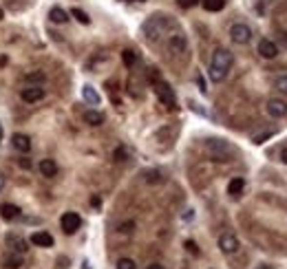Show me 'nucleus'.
<instances>
[{
  "instance_id": "13",
  "label": "nucleus",
  "mask_w": 287,
  "mask_h": 269,
  "mask_svg": "<svg viewBox=\"0 0 287 269\" xmlns=\"http://www.w3.org/2000/svg\"><path fill=\"white\" fill-rule=\"evenodd\" d=\"M29 241L33 243V245H38V247H53V236L49 232H33L31 234V238Z\"/></svg>"
},
{
  "instance_id": "20",
  "label": "nucleus",
  "mask_w": 287,
  "mask_h": 269,
  "mask_svg": "<svg viewBox=\"0 0 287 269\" xmlns=\"http://www.w3.org/2000/svg\"><path fill=\"white\" fill-rule=\"evenodd\" d=\"M2 267H5V269H20V267H22V254H9V256H5V260H2Z\"/></svg>"
},
{
  "instance_id": "36",
  "label": "nucleus",
  "mask_w": 287,
  "mask_h": 269,
  "mask_svg": "<svg viewBox=\"0 0 287 269\" xmlns=\"http://www.w3.org/2000/svg\"><path fill=\"white\" fill-rule=\"evenodd\" d=\"M146 269H166V267H164V265H159V263H153V265H148Z\"/></svg>"
},
{
  "instance_id": "35",
  "label": "nucleus",
  "mask_w": 287,
  "mask_h": 269,
  "mask_svg": "<svg viewBox=\"0 0 287 269\" xmlns=\"http://www.w3.org/2000/svg\"><path fill=\"white\" fill-rule=\"evenodd\" d=\"M281 161L287 166V148H283V152H281Z\"/></svg>"
},
{
  "instance_id": "6",
  "label": "nucleus",
  "mask_w": 287,
  "mask_h": 269,
  "mask_svg": "<svg viewBox=\"0 0 287 269\" xmlns=\"http://www.w3.org/2000/svg\"><path fill=\"white\" fill-rule=\"evenodd\" d=\"M155 93H157V97L162 100L164 106H168V108H175V106H177L175 93H172V88L168 86L166 82H157V84H155Z\"/></svg>"
},
{
  "instance_id": "27",
  "label": "nucleus",
  "mask_w": 287,
  "mask_h": 269,
  "mask_svg": "<svg viewBox=\"0 0 287 269\" xmlns=\"http://www.w3.org/2000/svg\"><path fill=\"white\" fill-rule=\"evenodd\" d=\"M146 181H148V183H162L164 177H162V172H159V170H150V172H146Z\"/></svg>"
},
{
  "instance_id": "4",
  "label": "nucleus",
  "mask_w": 287,
  "mask_h": 269,
  "mask_svg": "<svg viewBox=\"0 0 287 269\" xmlns=\"http://www.w3.org/2000/svg\"><path fill=\"white\" fill-rule=\"evenodd\" d=\"M230 38L234 44H247V42L252 40V29L247 27L246 22H236V24H232V29H230Z\"/></svg>"
},
{
  "instance_id": "7",
  "label": "nucleus",
  "mask_w": 287,
  "mask_h": 269,
  "mask_svg": "<svg viewBox=\"0 0 287 269\" xmlns=\"http://www.w3.org/2000/svg\"><path fill=\"white\" fill-rule=\"evenodd\" d=\"M219 247H221L223 254H234V251L239 249V238H236L234 234L226 232L219 236Z\"/></svg>"
},
{
  "instance_id": "11",
  "label": "nucleus",
  "mask_w": 287,
  "mask_h": 269,
  "mask_svg": "<svg viewBox=\"0 0 287 269\" xmlns=\"http://www.w3.org/2000/svg\"><path fill=\"white\" fill-rule=\"evenodd\" d=\"M20 97H22V102H27V104L40 102L42 97H44V88L42 86H29V88H24V91L20 93Z\"/></svg>"
},
{
  "instance_id": "22",
  "label": "nucleus",
  "mask_w": 287,
  "mask_h": 269,
  "mask_svg": "<svg viewBox=\"0 0 287 269\" xmlns=\"http://www.w3.org/2000/svg\"><path fill=\"white\" fill-rule=\"evenodd\" d=\"M24 80H27L29 84H33V86H40V84L46 80V75H44V71H31V73L24 75Z\"/></svg>"
},
{
  "instance_id": "37",
  "label": "nucleus",
  "mask_w": 287,
  "mask_h": 269,
  "mask_svg": "<svg viewBox=\"0 0 287 269\" xmlns=\"http://www.w3.org/2000/svg\"><path fill=\"white\" fill-rule=\"evenodd\" d=\"M91 203H93L95 207H100V196H93V199H91Z\"/></svg>"
},
{
  "instance_id": "14",
  "label": "nucleus",
  "mask_w": 287,
  "mask_h": 269,
  "mask_svg": "<svg viewBox=\"0 0 287 269\" xmlns=\"http://www.w3.org/2000/svg\"><path fill=\"white\" fill-rule=\"evenodd\" d=\"M11 144H14V148L16 150H20V152L31 150V139H29L27 135H22V132H16L14 137H11Z\"/></svg>"
},
{
  "instance_id": "5",
  "label": "nucleus",
  "mask_w": 287,
  "mask_h": 269,
  "mask_svg": "<svg viewBox=\"0 0 287 269\" xmlns=\"http://www.w3.org/2000/svg\"><path fill=\"white\" fill-rule=\"evenodd\" d=\"M60 225L64 229V234H75L80 229V225H82V219H80L78 212H64L60 219Z\"/></svg>"
},
{
  "instance_id": "12",
  "label": "nucleus",
  "mask_w": 287,
  "mask_h": 269,
  "mask_svg": "<svg viewBox=\"0 0 287 269\" xmlns=\"http://www.w3.org/2000/svg\"><path fill=\"white\" fill-rule=\"evenodd\" d=\"M0 216L5 221H16L22 216V210H20L18 206H14V203H2V206H0Z\"/></svg>"
},
{
  "instance_id": "41",
  "label": "nucleus",
  "mask_w": 287,
  "mask_h": 269,
  "mask_svg": "<svg viewBox=\"0 0 287 269\" xmlns=\"http://www.w3.org/2000/svg\"><path fill=\"white\" fill-rule=\"evenodd\" d=\"M82 269H91V267H88V263H86V260L82 263Z\"/></svg>"
},
{
  "instance_id": "17",
  "label": "nucleus",
  "mask_w": 287,
  "mask_h": 269,
  "mask_svg": "<svg viewBox=\"0 0 287 269\" xmlns=\"http://www.w3.org/2000/svg\"><path fill=\"white\" fill-rule=\"evenodd\" d=\"M82 97H84V100H86L91 106H98V104H100V93L95 91L91 84H86V86L82 88Z\"/></svg>"
},
{
  "instance_id": "8",
  "label": "nucleus",
  "mask_w": 287,
  "mask_h": 269,
  "mask_svg": "<svg viewBox=\"0 0 287 269\" xmlns=\"http://www.w3.org/2000/svg\"><path fill=\"white\" fill-rule=\"evenodd\" d=\"M267 113H269V117H274V119L285 117V115H287V102H283V100H269L267 102Z\"/></svg>"
},
{
  "instance_id": "19",
  "label": "nucleus",
  "mask_w": 287,
  "mask_h": 269,
  "mask_svg": "<svg viewBox=\"0 0 287 269\" xmlns=\"http://www.w3.org/2000/svg\"><path fill=\"white\" fill-rule=\"evenodd\" d=\"M243 187H246V179L236 177V179H232V181L227 183V194H230V196H239L243 192Z\"/></svg>"
},
{
  "instance_id": "1",
  "label": "nucleus",
  "mask_w": 287,
  "mask_h": 269,
  "mask_svg": "<svg viewBox=\"0 0 287 269\" xmlns=\"http://www.w3.org/2000/svg\"><path fill=\"white\" fill-rule=\"evenodd\" d=\"M232 64H234V55H232V51L227 49H217L212 53V60H210V80L212 82H223V80L227 78V73H230Z\"/></svg>"
},
{
  "instance_id": "40",
  "label": "nucleus",
  "mask_w": 287,
  "mask_h": 269,
  "mask_svg": "<svg viewBox=\"0 0 287 269\" xmlns=\"http://www.w3.org/2000/svg\"><path fill=\"white\" fill-rule=\"evenodd\" d=\"M259 269H274V267H272V265H261Z\"/></svg>"
},
{
  "instance_id": "38",
  "label": "nucleus",
  "mask_w": 287,
  "mask_h": 269,
  "mask_svg": "<svg viewBox=\"0 0 287 269\" xmlns=\"http://www.w3.org/2000/svg\"><path fill=\"white\" fill-rule=\"evenodd\" d=\"M2 187H5V177L0 174V190H2Z\"/></svg>"
},
{
  "instance_id": "29",
  "label": "nucleus",
  "mask_w": 287,
  "mask_h": 269,
  "mask_svg": "<svg viewBox=\"0 0 287 269\" xmlns=\"http://www.w3.org/2000/svg\"><path fill=\"white\" fill-rule=\"evenodd\" d=\"M185 249H188L190 251V254H199V247H197V243L195 241H185Z\"/></svg>"
},
{
  "instance_id": "31",
  "label": "nucleus",
  "mask_w": 287,
  "mask_h": 269,
  "mask_svg": "<svg viewBox=\"0 0 287 269\" xmlns=\"http://www.w3.org/2000/svg\"><path fill=\"white\" fill-rule=\"evenodd\" d=\"M269 137H272V132H265V135H259V137H254V144H256V146H261V144H263L265 139H269Z\"/></svg>"
},
{
  "instance_id": "34",
  "label": "nucleus",
  "mask_w": 287,
  "mask_h": 269,
  "mask_svg": "<svg viewBox=\"0 0 287 269\" xmlns=\"http://www.w3.org/2000/svg\"><path fill=\"white\" fill-rule=\"evenodd\" d=\"M130 228H133V223H124L120 228V232H130Z\"/></svg>"
},
{
  "instance_id": "32",
  "label": "nucleus",
  "mask_w": 287,
  "mask_h": 269,
  "mask_svg": "<svg viewBox=\"0 0 287 269\" xmlns=\"http://www.w3.org/2000/svg\"><path fill=\"white\" fill-rule=\"evenodd\" d=\"M115 159L117 161H124L126 159V150H124V148H117V150H115Z\"/></svg>"
},
{
  "instance_id": "42",
  "label": "nucleus",
  "mask_w": 287,
  "mask_h": 269,
  "mask_svg": "<svg viewBox=\"0 0 287 269\" xmlns=\"http://www.w3.org/2000/svg\"><path fill=\"white\" fill-rule=\"evenodd\" d=\"M2 18H5V11H2V9H0V20H2Z\"/></svg>"
},
{
  "instance_id": "2",
  "label": "nucleus",
  "mask_w": 287,
  "mask_h": 269,
  "mask_svg": "<svg viewBox=\"0 0 287 269\" xmlns=\"http://www.w3.org/2000/svg\"><path fill=\"white\" fill-rule=\"evenodd\" d=\"M170 27H172V22L168 18H164V16H153V18H148L142 24V31L148 42H157Z\"/></svg>"
},
{
  "instance_id": "33",
  "label": "nucleus",
  "mask_w": 287,
  "mask_h": 269,
  "mask_svg": "<svg viewBox=\"0 0 287 269\" xmlns=\"http://www.w3.org/2000/svg\"><path fill=\"white\" fill-rule=\"evenodd\" d=\"M20 166H22V168H31V161H29V159H20Z\"/></svg>"
},
{
  "instance_id": "10",
  "label": "nucleus",
  "mask_w": 287,
  "mask_h": 269,
  "mask_svg": "<svg viewBox=\"0 0 287 269\" xmlns=\"http://www.w3.org/2000/svg\"><path fill=\"white\" fill-rule=\"evenodd\" d=\"M185 46H188V40H185L184 33H175V36H170V40H168V49H170L175 55L184 53Z\"/></svg>"
},
{
  "instance_id": "18",
  "label": "nucleus",
  "mask_w": 287,
  "mask_h": 269,
  "mask_svg": "<svg viewBox=\"0 0 287 269\" xmlns=\"http://www.w3.org/2000/svg\"><path fill=\"white\" fill-rule=\"evenodd\" d=\"M84 122H86L88 126H102L104 115L100 113V110H86V113H84Z\"/></svg>"
},
{
  "instance_id": "23",
  "label": "nucleus",
  "mask_w": 287,
  "mask_h": 269,
  "mask_svg": "<svg viewBox=\"0 0 287 269\" xmlns=\"http://www.w3.org/2000/svg\"><path fill=\"white\" fill-rule=\"evenodd\" d=\"M201 5H204L205 11H221L226 7V0H201Z\"/></svg>"
},
{
  "instance_id": "16",
  "label": "nucleus",
  "mask_w": 287,
  "mask_h": 269,
  "mask_svg": "<svg viewBox=\"0 0 287 269\" xmlns=\"http://www.w3.org/2000/svg\"><path fill=\"white\" fill-rule=\"evenodd\" d=\"M40 172H42V177L53 179L58 174V164L53 159H42L40 161Z\"/></svg>"
},
{
  "instance_id": "26",
  "label": "nucleus",
  "mask_w": 287,
  "mask_h": 269,
  "mask_svg": "<svg viewBox=\"0 0 287 269\" xmlns=\"http://www.w3.org/2000/svg\"><path fill=\"white\" fill-rule=\"evenodd\" d=\"M274 88L281 91L283 95H287V75H278V78L274 80Z\"/></svg>"
},
{
  "instance_id": "3",
  "label": "nucleus",
  "mask_w": 287,
  "mask_h": 269,
  "mask_svg": "<svg viewBox=\"0 0 287 269\" xmlns=\"http://www.w3.org/2000/svg\"><path fill=\"white\" fill-rule=\"evenodd\" d=\"M205 152L212 157L214 161H230L234 155V148L223 139H208L205 142Z\"/></svg>"
},
{
  "instance_id": "24",
  "label": "nucleus",
  "mask_w": 287,
  "mask_h": 269,
  "mask_svg": "<svg viewBox=\"0 0 287 269\" xmlns=\"http://www.w3.org/2000/svg\"><path fill=\"white\" fill-rule=\"evenodd\" d=\"M122 60H124V64L128 66V69H133L135 62H137V53H135V51H130V49H126L124 53H122Z\"/></svg>"
},
{
  "instance_id": "15",
  "label": "nucleus",
  "mask_w": 287,
  "mask_h": 269,
  "mask_svg": "<svg viewBox=\"0 0 287 269\" xmlns=\"http://www.w3.org/2000/svg\"><path fill=\"white\" fill-rule=\"evenodd\" d=\"M7 245H9L16 254H24V251L29 249L27 241H24V238H20V236H16V234H9V236H7Z\"/></svg>"
},
{
  "instance_id": "30",
  "label": "nucleus",
  "mask_w": 287,
  "mask_h": 269,
  "mask_svg": "<svg viewBox=\"0 0 287 269\" xmlns=\"http://www.w3.org/2000/svg\"><path fill=\"white\" fill-rule=\"evenodd\" d=\"M201 0H179V7H184V9H190V7L199 5Z\"/></svg>"
},
{
  "instance_id": "21",
  "label": "nucleus",
  "mask_w": 287,
  "mask_h": 269,
  "mask_svg": "<svg viewBox=\"0 0 287 269\" xmlns=\"http://www.w3.org/2000/svg\"><path fill=\"white\" fill-rule=\"evenodd\" d=\"M49 18H51V22H56V24H64L66 20H69V14H66L62 7H53V9L49 11Z\"/></svg>"
},
{
  "instance_id": "25",
  "label": "nucleus",
  "mask_w": 287,
  "mask_h": 269,
  "mask_svg": "<svg viewBox=\"0 0 287 269\" xmlns=\"http://www.w3.org/2000/svg\"><path fill=\"white\" fill-rule=\"evenodd\" d=\"M71 16H73L78 22H82V24H91V18H88V14H84V11L78 9V7H75V9H71Z\"/></svg>"
},
{
  "instance_id": "28",
  "label": "nucleus",
  "mask_w": 287,
  "mask_h": 269,
  "mask_svg": "<svg viewBox=\"0 0 287 269\" xmlns=\"http://www.w3.org/2000/svg\"><path fill=\"white\" fill-rule=\"evenodd\" d=\"M117 269H135V260L120 258V260H117Z\"/></svg>"
},
{
  "instance_id": "9",
  "label": "nucleus",
  "mask_w": 287,
  "mask_h": 269,
  "mask_svg": "<svg viewBox=\"0 0 287 269\" xmlns=\"http://www.w3.org/2000/svg\"><path fill=\"white\" fill-rule=\"evenodd\" d=\"M259 53H261V58H265V60H274L278 55V46L274 44L272 40L263 38V40L259 42Z\"/></svg>"
},
{
  "instance_id": "39",
  "label": "nucleus",
  "mask_w": 287,
  "mask_h": 269,
  "mask_svg": "<svg viewBox=\"0 0 287 269\" xmlns=\"http://www.w3.org/2000/svg\"><path fill=\"white\" fill-rule=\"evenodd\" d=\"M122 2H146V0H122Z\"/></svg>"
}]
</instances>
